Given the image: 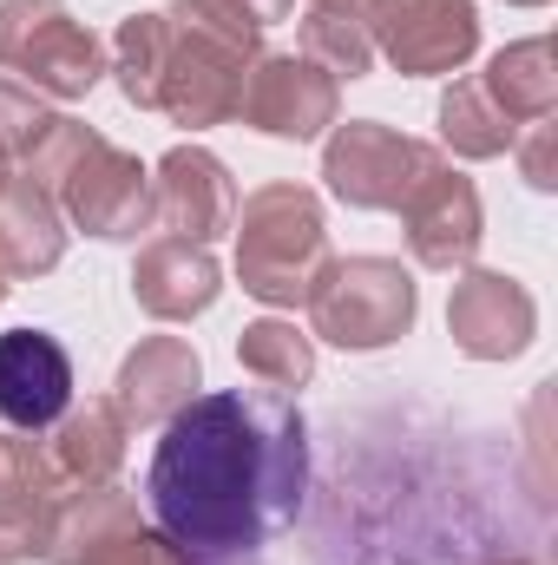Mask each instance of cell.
<instances>
[{"label": "cell", "instance_id": "1", "mask_svg": "<svg viewBox=\"0 0 558 565\" xmlns=\"http://www.w3.org/2000/svg\"><path fill=\"white\" fill-rule=\"evenodd\" d=\"M309 493V427L277 388H217L164 422L144 507L191 559H244L296 526Z\"/></svg>", "mask_w": 558, "mask_h": 565}, {"label": "cell", "instance_id": "2", "mask_svg": "<svg viewBox=\"0 0 558 565\" xmlns=\"http://www.w3.org/2000/svg\"><path fill=\"white\" fill-rule=\"evenodd\" d=\"M230 231H237V282L270 309H302L322 270L335 264L322 198L309 184H257L237 204Z\"/></svg>", "mask_w": 558, "mask_h": 565}, {"label": "cell", "instance_id": "3", "mask_svg": "<svg viewBox=\"0 0 558 565\" xmlns=\"http://www.w3.org/2000/svg\"><path fill=\"white\" fill-rule=\"evenodd\" d=\"M302 309H309V335H322L348 355H375L415 329L420 289L408 264H395V257H342L322 270Z\"/></svg>", "mask_w": 558, "mask_h": 565}, {"label": "cell", "instance_id": "4", "mask_svg": "<svg viewBox=\"0 0 558 565\" xmlns=\"http://www.w3.org/2000/svg\"><path fill=\"white\" fill-rule=\"evenodd\" d=\"M0 73L46 99H86L106 79V40L66 0H0Z\"/></svg>", "mask_w": 558, "mask_h": 565}, {"label": "cell", "instance_id": "5", "mask_svg": "<svg viewBox=\"0 0 558 565\" xmlns=\"http://www.w3.org/2000/svg\"><path fill=\"white\" fill-rule=\"evenodd\" d=\"M433 151L440 145H420L382 119H348V126H329L322 139V178L348 211H401V198L433 164Z\"/></svg>", "mask_w": 558, "mask_h": 565}, {"label": "cell", "instance_id": "6", "mask_svg": "<svg viewBox=\"0 0 558 565\" xmlns=\"http://www.w3.org/2000/svg\"><path fill=\"white\" fill-rule=\"evenodd\" d=\"M362 20H368V46L408 79L460 73L480 53V7L473 0H368Z\"/></svg>", "mask_w": 558, "mask_h": 565}, {"label": "cell", "instance_id": "7", "mask_svg": "<svg viewBox=\"0 0 558 565\" xmlns=\"http://www.w3.org/2000/svg\"><path fill=\"white\" fill-rule=\"evenodd\" d=\"M53 204L73 231L99 244H132L139 231H151V171L112 139H93L53 184Z\"/></svg>", "mask_w": 558, "mask_h": 565}, {"label": "cell", "instance_id": "8", "mask_svg": "<svg viewBox=\"0 0 558 565\" xmlns=\"http://www.w3.org/2000/svg\"><path fill=\"white\" fill-rule=\"evenodd\" d=\"M164 26H171V46H164L158 106H151V113H164V119H171V126H184V132H211V126L237 119L244 73H250L257 60H244L237 46L211 40V33H191V26H178L171 13H164Z\"/></svg>", "mask_w": 558, "mask_h": 565}, {"label": "cell", "instance_id": "9", "mask_svg": "<svg viewBox=\"0 0 558 565\" xmlns=\"http://www.w3.org/2000/svg\"><path fill=\"white\" fill-rule=\"evenodd\" d=\"M237 119L257 126L264 139L309 145V139H322L329 126H342V79H329V73H322L315 60H302V53H264V60L244 73Z\"/></svg>", "mask_w": 558, "mask_h": 565}, {"label": "cell", "instance_id": "10", "mask_svg": "<svg viewBox=\"0 0 558 565\" xmlns=\"http://www.w3.org/2000/svg\"><path fill=\"white\" fill-rule=\"evenodd\" d=\"M401 224H408V250L420 270H473L480 237H486V211L466 171L447 164V151H433V164L415 178V191L401 198Z\"/></svg>", "mask_w": 558, "mask_h": 565}, {"label": "cell", "instance_id": "11", "mask_svg": "<svg viewBox=\"0 0 558 565\" xmlns=\"http://www.w3.org/2000/svg\"><path fill=\"white\" fill-rule=\"evenodd\" d=\"M447 335L473 362H513L539 335V302L506 270H460L453 296H447Z\"/></svg>", "mask_w": 558, "mask_h": 565}, {"label": "cell", "instance_id": "12", "mask_svg": "<svg viewBox=\"0 0 558 565\" xmlns=\"http://www.w3.org/2000/svg\"><path fill=\"white\" fill-rule=\"evenodd\" d=\"M230 217H237V184L224 158L204 145H171L151 178V224H164L184 244H211L230 231Z\"/></svg>", "mask_w": 558, "mask_h": 565}, {"label": "cell", "instance_id": "13", "mask_svg": "<svg viewBox=\"0 0 558 565\" xmlns=\"http://www.w3.org/2000/svg\"><path fill=\"white\" fill-rule=\"evenodd\" d=\"M73 408V355L46 329L0 335V422L13 434H46Z\"/></svg>", "mask_w": 558, "mask_h": 565}, {"label": "cell", "instance_id": "14", "mask_svg": "<svg viewBox=\"0 0 558 565\" xmlns=\"http://www.w3.org/2000/svg\"><path fill=\"white\" fill-rule=\"evenodd\" d=\"M126 415L112 408V395H86L73 402L60 422L40 434V460L60 480V493H86V487H112L126 467Z\"/></svg>", "mask_w": 558, "mask_h": 565}, {"label": "cell", "instance_id": "15", "mask_svg": "<svg viewBox=\"0 0 558 565\" xmlns=\"http://www.w3.org/2000/svg\"><path fill=\"white\" fill-rule=\"evenodd\" d=\"M204 388V362L184 335H144L139 349L119 362L112 382V408L126 415V427H164L178 408H191Z\"/></svg>", "mask_w": 558, "mask_h": 565}, {"label": "cell", "instance_id": "16", "mask_svg": "<svg viewBox=\"0 0 558 565\" xmlns=\"http://www.w3.org/2000/svg\"><path fill=\"white\" fill-rule=\"evenodd\" d=\"M60 480L40 460L33 434H0V565L46 559V533L60 513Z\"/></svg>", "mask_w": 558, "mask_h": 565}, {"label": "cell", "instance_id": "17", "mask_svg": "<svg viewBox=\"0 0 558 565\" xmlns=\"http://www.w3.org/2000/svg\"><path fill=\"white\" fill-rule=\"evenodd\" d=\"M224 270L211 257V244H184V237H158L144 244L139 264H132V296H139L144 316L158 322H191L217 302Z\"/></svg>", "mask_w": 558, "mask_h": 565}, {"label": "cell", "instance_id": "18", "mask_svg": "<svg viewBox=\"0 0 558 565\" xmlns=\"http://www.w3.org/2000/svg\"><path fill=\"white\" fill-rule=\"evenodd\" d=\"M66 257V217L33 178L0 184V270L7 277H46Z\"/></svg>", "mask_w": 558, "mask_h": 565}, {"label": "cell", "instance_id": "19", "mask_svg": "<svg viewBox=\"0 0 558 565\" xmlns=\"http://www.w3.org/2000/svg\"><path fill=\"white\" fill-rule=\"evenodd\" d=\"M486 99L513 119V126H533V119H552L558 113V53L546 33L533 40H513L486 60Z\"/></svg>", "mask_w": 558, "mask_h": 565}, {"label": "cell", "instance_id": "20", "mask_svg": "<svg viewBox=\"0 0 558 565\" xmlns=\"http://www.w3.org/2000/svg\"><path fill=\"white\" fill-rule=\"evenodd\" d=\"M237 362H244V375H257L264 388L296 395V388L315 382V335L296 329V322H282V316H264V322H250V329L237 335Z\"/></svg>", "mask_w": 558, "mask_h": 565}, {"label": "cell", "instance_id": "21", "mask_svg": "<svg viewBox=\"0 0 558 565\" xmlns=\"http://www.w3.org/2000/svg\"><path fill=\"white\" fill-rule=\"evenodd\" d=\"M519 139V126L486 99V86L480 79H453L447 93H440V145L453 151V158H500V151H513Z\"/></svg>", "mask_w": 558, "mask_h": 565}, {"label": "cell", "instance_id": "22", "mask_svg": "<svg viewBox=\"0 0 558 565\" xmlns=\"http://www.w3.org/2000/svg\"><path fill=\"white\" fill-rule=\"evenodd\" d=\"M164 46H171L164 13H126V20H119V33H112V66H106V73H119V93H126L139 113H151V106H158Z\"/></svg>", "mask_w": 558, "mask_h": 565}, {"label": "cell", "instance_id": "23", "mask_svg": "<svg viewBox=\"0 0 558 565\" xmlns=\"http://www.w3.org/2000/svg\"><path fill=\"white\" fill-rule=\"evenodd\" d=\"M302 60H315L329 79H368V66H375L368 20H362V13L302 7Z\"/></svg>", "mask_w": 558, "mask_h": 565}, {"label": "cell", "instance_id": "24", "mask_svg": "<svg viewBox=\"0 0 558 565\" xmlns=\"http://www.w3.org/2000/svg\"><path fill=\"white\" fill-rule=\"evenodd\" d=\"M171 20L191 33H211L224 46H237L244 60H264V20L244 0H171Z\"/></svg>", "mask_w": 558, "mask_h": 565}, {"label": "cell", "instance_id": "25", "mask_svg": "<svg viewBox=\"0 0 558 565\" xmlns=\"http://www.w3.org/2000/svg\"><path fill=\"white\" fill-rule=\"evenodd\" d=\"M53 119H60V113H46V99H40L33 86L0 79V151H7V164H26Z\"/></svg>", "mask_w": 558, "mask_h": 565}, {"label": "cell", "instance_id": "26", "mask_svg": "<svg viewBox=\"0 0 558 565\" xmlns=\"http://www.w3.org/2000/svg\"><path fill=\"white\" fill-rule=\"evenodd\" d=\"M73 565H197L178 540H164L158 526H144V520H132V526H119V533H106L99 546H86Z\"/></svg>", "mask_w": 558, "mask_h": 565}, {"label": "cell", "instance_id": "27", "mask_svg": "<svg viewBox=\"0 0 558 565\" xmlns=\"http://www.w3.org/2000/svg\"><path fill=\"white\" fill-rule=\"evenodd\" d=\"M513 151H519V171H526L533 191H558V126L552 119H533L513 139Z\"/></svg>", "mask_w": 558, "mask_h": 565}, {"label": "cell", "instance_id": "28", "mask_svg": "<svg viewBox=\"0 0 558 565\" xmlns=\"http://www.w3.org/2000/svg\"><path fill=\"white\" fill-rule=\"evenodd\" d=\"M244 7H250L264 26H270V20H282V13H296V0H244Z\"/></svg>", "mask_w": 558, "mask_h": 565}, {"label": "cell", "instance_id": "29", "mask_svg": "<svg viewBox=\"0 0 558 565\" xmlns=\"http://www.w3.org/2000/svg\"><path fill=\"white\" fill-rule=\"evenodd\" d=\"M302 7H329V13H362L368 0H302Z\"/></svg>", "mask_w": 558, "mask_h": 565}, {"label": "cell", "instance_id": "30", "mask_svg": "<svg viewBox=\"0 0 558 565\" xmlns=\"http://www.w3.org/2000/svg\"><path fill=\"white\" fill-rule=\"evenodd\" d=\"M7 178H13V164H7V151H0V184H7Z\"/></svg>", "mask_w": 558, "mask_h": 565}, {"label": "cell", "instance_id": "31", "mask_svg": "<svg viewBox=\"0 0 558 565\" xmlns=\"http://www.w3.org/2000/svg\"><path fill=\"white\" fill-rule=\"evenodd\" d=\"M506 7H546V0H506Z\"/></svg>", "mask_w": 558, "mask_h": 565}, {"label": "cell", "instance_id": "32", "mask_svg": "<svg viewBox=\"0 0 558 565\" xmlns=\"http://www.w3.org/2000/svg\"><path fill=\"white\" fill-rule=\"evenodd\" d=\"M0 302H7V270H0Z\"/></svg>", "mask_w": 558, "mask_h": 565}, {"label": "cell", "instance_id": "33", "mask_svg": "<svg viewBox=\"0 0 558 565\" xmlns=\"http://www.w3.org/2000/svg\"><path fill=\"white\" fill-rule=\"evenodd\" d=\"M500 565H533V559H500Z\"/></svg>", "mask_w": 558, "mask_h": 565}]
</instances>
